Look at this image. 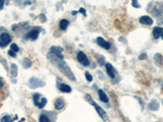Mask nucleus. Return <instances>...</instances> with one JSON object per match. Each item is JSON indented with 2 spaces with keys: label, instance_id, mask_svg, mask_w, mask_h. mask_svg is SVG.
<instances>
[{
  "label": "nucleus",
  "instance_id": "nucleus-2",
  "mask_svg": "<svg viewBox=\"0 0 163 122\" xmlns=\"http://www.w3.org/2000/svg\"><path fill=\"white\" fill-rule=\"evenodd\" d=\"M58 60H59L57 62V67H58V69H59L68 78H69V79L72 80V81H74V80H75V77L73 76V73H72V71L70 70V69L68 67L67 64L65 63V61L64 60V59H59V58H58Z\"/></svg>",
  "mask_w": 163,
  "mask_h": 122
},
{
  "label": "nucleus",
  "instance_id": "nucleus-20",
  "mask_svg": "<svg viewBox=\"0 0 163 122\" xmlns=\"http://www.w3.org/2000/svg\"><path fill=\"white\" fill-rule=\"evenodd\" d=\"M17 71H18L17 66L15 64H11V74L12 75V77H16L17 76Z\"/></svg>",
  "mask_w": 163,
  "mask_h": 122
},
{
  "label": "nucleus",
  "instance_id": "nucleus-8",
  "mask_svg": "<svg viewBox=\"0 0 163 122\" xmlns=\"http://www.w3.org/2000/svg\"><path fill=\"white\" fill-rule=\"evenodd\" d=\"M29 86L32 89H35L37 87H42V86H44L45 83L43 81L38 79V78H34V77H32L29 81Z\"/></svg>",
  "mask_w": 163,
  "mask_h": 122
},
{
  "label": "nucleus",
  "instance_id": "nucleus-33",
  "mask_svg": "<svg viewBox=\"0 0 163 122\" xmlns=\"http://www.w3.org/2000/svg\"><path fill=\"white\" fill-rule=\"evenodd\" d=\"M162 104H163V101H162Z\"/></svg>",
  "mask_w": 163,
  "mask_h": 122
},
{
  "label": "nucleus",
  "instance_id": "nucleus-29",
  "mask_svg": "<svg viewBox=\"0 0 163 122\" xmlns=\"http://www.w3.org/2000/svg\"><path fill=\"white\" fill-rule=\"evenodd\" d=\"M79 12H81V13H83V15L84 16H87V12H86V10L85 9H84V8H81L79 9Z\"/></svg>",
  "mask_w": 163,
  "mask_h": 122
},
{
  "label": "nucleus",
  "instance_id": "nucleus-14",
  "mask_svg": "<svg viewBox=\"0 0 163 122\" xmlns=\"http://www.w3.org/2000/svg\"><path fill=\"white\" fill-rule=\"evenodd\" d=\"M139 22L145 25H152L153 24V19L149 16H143L139 18Z\"/></svg>",
  "mask_w": 163,
  "mask_h": 122
},
{
  "label": "nucleus",
  "instance_id": "nucleus-18",
  "mask_svg": "<svg viewBox=\"0 0 163 122\" xmlns=\"http://www.w3.org/2000/svg\"><path fill=\"white\" fill-rule=\"evenodd\" d=\"M149 108L152 111H157L159 108V103L157 99H153L149 104Z\"/></svg>",
  "mask_w": 163,
  "mask_h": 122
},
{
  "label": "nucleus",
  "instance_id": "nucleus-1",
  "mask_svg": "<svg viewBox=\"0 0 163 122\" xmlns=\"http://www.w3.org/2000/svg\"><path fill=\"white\" fill-rule=\"evenodd\" d=\"M154 17H156L159 24H163V4L161 3H150L148 9Z\"/></svg>",
  "mask_w": 163,
  "mask_h": 122
},
{
  "label": "nucleus",
  "instance_id": "nucleus-25",
  "mask_svg": "<svg viewBox=\"0 0 163 122\" xmlns=\"http://www.w3.org/2000/svg\"><path fill=\"white\" fill-rule=\"evenodd\" d=\"M85 76H86V78H87V80L89 82L92 81V80H93V77H92V76L90 74L89 72H86Z\"/></svg>",
  "mask_w": 163,
  "mask_h": 122
},
{
  "label": "nucleus",
  "instance_id": "nucleus-7",
  "mask_svg": "<svg viewBox=\"0 0 163 122\" xmlns=\"http://www.w3.org/2000/svg\"><path fill=\"white\" fill-rule=\"evenodd\" d=\"M77 59L82 65H83L84 67H88L90 65V61L88 59L87 56L82 51H79V52L77 53Z\"/></svg>",
  "mask_w": 163,
  "mask_h": 122
},
{
  "label": "nucleus",
  "instance_id": "nucleus-10",
  "mask_svg": "<svg viewBox=\"0 0 163 122\" xmlns=\"http://www.w3.org/2000/svg\"><path fill=\"white\" fill-rule=\"evenodd\" d=\"M52 114V112H48L47 111L43 112L39 116V122H54L51 119V116Z\"/></svg>",
  "mask_w": 163,
  "mask_h": 122
},
{
  "label": "nucleus",
  "instance_id": "nucleus-4",
  "mask_svg": "<svg viewBox=\"0 0 163 122\" xmlns=\"http://www.w3.org/2000/svg\"><path fill=\"white\" fill-rule=\"evenodd\" d=\"M33 100H34V105L37 106L38 108L42 109L45 107V105L47 104V100L46 98L41 97V94L39 93L34 94L33 95Z\"/></svg>",
  "mask_w": 163,
  "mask_h": 122
},
{
  "label": "nucleus",
  "instance_id": "nucleus-5",
  "mask_svg": "<svg viewBox=\"0 0 163 122\" xmlns=\"http://www.w3.org/2000/svg\"><path fill=\"white\" fill-rule=\"evenodd\" d=\"M43 30L42 28L39 26L34 27V28H32L29 33H27L26 35L24 36V38L25 39H30V40L35 41L38 38H39V33Z\"/></svg>",
  "mask_w": 163,
  "mask_h": 122
},
{
  "label": "nucleus",
  "instance_id": "nucleus-15",
  "mask_svg": "<svg viewBox=\"0 0 163 122\" xmlns=\"http://www.w3.org/2000/svg\"><path fill=\"white\" fill-rule=\"evenodd\" d=\"M55 108L56 110H61L63 109L65 105V100L62 99V98H58L55 102Z\"/></svg>",
  "mask_w": 163,
  "mask_h": 122
},
{
  "label": "nucleus",
  "instance_id": "nucleus-22",
  "mask_svg": "<svg viewBox=\"0 0 163 122\" xmlns=\"http://www.w3.org/2000/svg\"><path fill=\"white\" fill-rule=\"evenodd\" d=\"M31 65H32V63H31L30 59H24L23 60V66H24V69H29V68L31 67Z\"/></svg>",
  "mask_w": 163,
  "mask_h": 122
},
{
  "label": "nucleus",
  "instance_id": "nucleus-23",
  "mask_svg": "<svg viewBox=\"0 0 163 122\" xmlns=\"http://www.w3.org/2000/svg\"><path fill=\"white\" fill-rule=\"evenodd\" d=\"M13 119H12L10 116H4L1 119V122H12Z\"/></svg>",
  "mask_w": 163,
  "mask_h": 122
},
{
  "label": "nucleus",
  "instance_id": "nucleus-17",
  "mask_svg": "<svg viewBox=\"0 0 163 122\" xmlns=\"http://www.w3.org/2000/svg\"><path fill=\"white\" fill-rule=\"evenodd\" d=\"M154 61H155V64H156L158 67H161L163 64L162 55H161L160 53H157V54L154 55Z\"/></svg>",
  "mask_w": 163,
  "mask_h": 122
},
{
  "label": "nucleus",
  "instance_id": "nucleus-24",
  "mask_svg": "<svg viewBox=\"0 0 163 122\" xmlns=\"http://www.w3.org/2000/svg\"><path fill=\"white\" fill-rule=\"evenodd\" d=\"M11 50H12V51H14V52H18L20 48H19V47L17 46V44H16V43H12V44L11 45Z\"/></svg>",
  "mask_w": 163,
  "mask_h": 122
},
{
  "label": "nucleus",
  "instance_id": "nucleus-32",
  "mask_svg": "<svg viewBox=\"0 0 163 122\" xmlns=\"http://www.w3.org/2000/svg\"><path fill=\"white\" fill-rule=\"evenodd\" d=\"M77 12H77V11H73V12H72V15H73V16H75V15L77 14Z\"/></svg>",
  "mask_w": 163,
  "mask_h": 122
},
{
  "label": "nucleus",
  "instance_id": "nucleus-11",
  "mask_svg": "<svg viewBox=\"0 0 163 122\" xmlns=\"http://www.w3.org/2000/svg\"><path fill=\"white\" fill-rule=\"evenodd\" d=\"M153 38L155 39H158L160 37L163 39V28L161 27H154L153 30Z\"/></svg>",
  "mask_w": 163,
  "mask_h": 122
},
{
  "label": "nucleus",
  "instance_id": "nucleus-19",
  "mask_svg": "<svg viewBox=\"0 0 163 122\" xmlns=\"http://www.w3.org/2000/svg\"><path fill=\"white\" fill-rule=\"evenodd\" d=\"M69 20H66V19H62L59 23V27L61 30H65V29L67 28V27L69 26Z\"/></svg>",
  "mask_w": 163,
  "mask_h": 122
},
{
  "label": "nucleus",
  "instance_id": "nucleus-30",
  "mask_svg": "<svg viewBox=\"0 0 163 122\" xmlns=\"http://www.w3.org/2000/svg\"><path fill=\"white\" fill-rule=\"evenodd\" d=\"M3 85H4L3 80V78H1V77H0V89H2Z\"/></svg>",
  "mask_w": 163,
  "mask_h": 122
},
{
  "label": "nucleus",
  "instance_id": "nucleus-26",
  "mask_svg": "<svg viewBox=\"0 0 163 122\" xmlns=\"http://www.w3.org/2000/svg\"><path fill=\"white\" fill-rule=\"evenodd\" d=\"M132 6L136 8H140V5H139V3L138 1H132Z\"/></svg>",
  "mask_w": 163,
  "mask_h": 122
},
{
  "label": "nucleus",
  "instance_id": "nucleus-13",
  "mask_svg": "<svg viewBox=\"0 0 163 122\" xmlns=\"http://www.w3.org/2000/svg\"><path fill=\"white\" fill-rule=\"evenodd\" d=\"M57 87L61 92H64V93H70L72 91V88L65 83H58Z\"/></svg>",
  "mask_w": 163,
  "mask_h": 122
},
{
  "label": "nucleus",
  "instance_id": "nucleus-12",
  "mask_svg": "<svg viewBox=\"0 0 163 122\" xmlns=\"http://www.w3.org/2000/svg\"><path fill=\"white\" fill-rule=\"evenodd\" d=\"M106 71H107V74L111 78H114L115 77V69H114L113 66L110 63L105 64Z\"/></svg>",
  "mask_w": 163,
  "mask_h": 122
},
{
  "label": "nucleus",
  "instance_id": "nucleus-31",
  "mask_svg": "<svg viewBox=\"0 0 163 122\" xmlns=\"http://www.w3.org/2000/svg\"><path fill=\"white\" fill-rule=\"evenodd\" d=\"M5 3L3 0H0V10H2L3 8V5Z\"/></svg>",
  "mask_w": 163,
  "mask_h": 122
},
{
  "label": "nucleus",
  "instance_id": "nucleus-6",
  "mask_svg": "<svg viewBox=\"0 0 163 122\" xmlns=\"http://www.w3.org/2000/svg\"><path fill=\"white\" fill-rule=\"evenodd\" d=\"M12 41L10 34L8 33L3 32L0 34V47H6Z\"/></svg>",
  "mask_w": 163,
  "mask_h": 122
},
{
  "label": "nucleus",
  "instance_id": "nucleus-3",
  "mask_svg": "<svg viewBox=\"0 0 163 122\" xmlns=\"http://www.w3.org/2000/svg\"><path fill=\"white\" fill-rule=\"evenodd\" d=\"M85 99L87 101H88L90 103V104H92V106H93L94 108H96V112H97V113L99 114V116L101 117V119L103 120H104V121H106V120H108V116H107V114H106V112H104V110L102 108H100V106L98 105L97 104H96V102L94 101L93 99H92V97H91V95H89V94H86L85 95Z\"/></svg>",
  "mask_w": 163,
  "mask_h": 122
},
{
  "label": "nucleus",
  "instance_id": "nucleus-21",
  "mask_svg": "<svg viewBox=\"0 0 163 122\" xmlns=\"http://www.w3.org/2000/svg\"><path fill=\"white\" fill-rule=\"evenodd\" d=\"M96 59H97L98 64L100 65V66H103L104 64H105V59H104V57L100 55H96Z\"/></svg>",
  "mask_w": 163,
  "mask_h": 122
},
{
  "label": "nucleus",
  "instance_id": "nucleus-27",
  "mask_svg": "<svg viewBox=\"0 0 163 122\" xmlns=\"http://www.w3.org/2000/svg\"><path fill=\"white\" fill-rule=\"evenodd\" d=\"M147 59V54L146 53H143L142 55H140L139 56V59L143 60V59Z\"/></svg>",
  "mask_w": 163,
  "mask_h": 122
},
{
  "label": "nucleus",
  "instance_id": "nucleus-16",
  "mask_svg": "<svg viewBox=\"0 0 163 122\" xmlns=\"http://www.w3.org/2000/svg\"><path fill=\"white\" fill-rule=\"evenodd\" d=\"M98 94H99V98H100V101H102L103 103H105V104L108 103L109 99H108V97L107 96V94H106L105 92H104L103 89H99V90H98Z\"/></svg>",
  "mask_w": 163,
  "mask_h": 122
},
{
  "label": "nucleus",
  "instance_id": "nucleus-28",
  "mask_svg": "<svg viewBox=\"0 0 163 122\" xmlns=\"http://www.w3.org/2000/svg\"><path fill=\"white\" fill-rule=\"evenodd\" d=\"M8 55H10L11 57H13V58L16 56V52H14V51H12V50H9V51H8Z\"/></svg>",
  "mask_w": 163,
  "mask_h": 122
},
{
  "label": "nucleus",
  "instance_id": "nucleus-9",
  "mask_svg": "<svg viewBox=\"0 0 163 122\" xmlns=\"http://www.w3.org/2000/svg\"><path fill=\"white\" fill-rule=\"evenodd\" d=\"M96 43H97V44L100 47L105 49V50H109L110 47H111V44L106 40H104L102 37H98L97 38H96Z\"/></svg>",
  "mask_w": 163,
  "mask_h": 122
}]
</instances>
